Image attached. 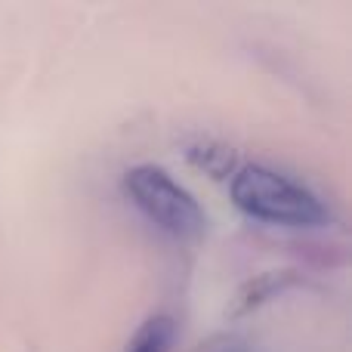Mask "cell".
<instances>
[{"label": "cell", "mask_w": 352, "mask_h": 352, "mask_svg": "<svg viewBox=\"0 0 352 352\" xmlns=\"http://www.w3.org/2000/svg\"><path fill=\"white\" fill-rule=\"evenodd\" d=\"M232 204L250 219L287 229H318L331 223V210L309 186L269 164H244L232 173Z\"/></svg>", "instance_id": "6da1fadb"}, {"label": "cell", "mask_w": 352, "mask_h": 352, "mask_svg": "<svg viewBox=\"0 0 352 352\" xmlns=\"http://www.w3.org/2000/svg\"><path fill=\"white\" fill-rule=\"evenodd\" d=\"M124 195L136 204V210L158 226L161 232L179 238V241H195L201 238L207 226V217L195 195L186 186L173 179L167 170L155 164H136L124 173Z\"/></svg>", "instance_id": "7a4b0ae2"}, {"label": "cell", "mask_w": 352, "mask_h": 352, "mask_svg": "<svg viewBox=\"0 0 352 352\" xmlns=\"http://www.w3.org/2000/svg\"><path fill=\"white\" fill-rule=\"evenodd\" d=\"M204 352H254L241 337H217L213 343H207Z\"/></svg>", "instance_id": "5b68a950"}, {"label": "cell", "mask_w": 352, "mask_h": 352, "mask_svg": "<svg viewBox=\"0 0 352 352\" xmlns=\"http://www.w3.org/2000/svg\"><path fill=\"white\" fill-rule=\"evenodd\" d=\"M294 281H297V278H294L291 272H263L260 278H254L241 294H238L235 316H244V312H250V309H256V306L269 303L272 297L285 294Z\"/></svg>", "instance_id": "277c9868"}, {"label": "cell", "mask_w": 352, "mask_h": 352, "mask_svg": "<svg viewBox=\"0 0 352 352\" xmlns=\"http://www.w3.org/2000/svg\"><path fill=\"white\" fill-rule=\"evenodd\" d=\"M173 340H176V322L164 312H158V316H148L136 328V334L127 343V352H170Z\"/></svg>", "instance_id": "3957f363"}]
</instances>
